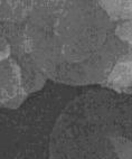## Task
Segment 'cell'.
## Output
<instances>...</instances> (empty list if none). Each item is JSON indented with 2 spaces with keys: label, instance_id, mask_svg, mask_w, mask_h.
I'll return each mask as SVG.
<instances>
[{
  "label": "cell",
  "instance_id": "obj_1",
  "mask_svg": "<svg viewBox=\"0 0 132 159\" xmlns=\"http://www.w3.org/2000/svg\"><path fill=\"white\" fill-rule=\"evenodd\" d=\"M121 67H122V70H120V67H119V65H118L114 68V71H113L112 79L114 80L116 83H120L121 81H124L126 76V73L128 74L130 73L129 71L125 72V70H124V64H121Z\"/></svg>",
  "mask_w": 132,
  "mask_h": 159
},
{
  "label": "cell",
  "instance_id": "obj_2",
  "mask_svg": "<svg viewBox=\"0 0 132 159\" xmlns=\"http://www.w3.org/2000/svg\"><path fill=\"white\" fill-rule=\"evenodd\" d=\"M10 54V47L5 40L0 39V61L5 60Z\"/></svg>",
  "mask_w": 132,
  "mask_h": 159
},
{
  "label": "cell",
  "instance_id": "obj_3",
  "mask_svg": "<svg viewBox=\"0 0 132 159\" xmlns=\"http://www.w3.org/2000/svg\"><path fill=\"white\" fill-rule=\"evenodd\" d=\"M0 6H1V1H0Z\"/></svg>",
  "mask_w": 132,
  "mask_h": 159
}]
</instances>
